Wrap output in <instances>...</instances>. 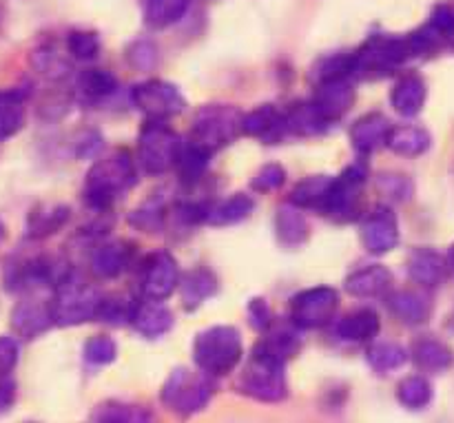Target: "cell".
I'll use <instances>...</instances> for the list:
<instances>
[{"label": "cell", "mask_w": 454, "mask_h": 423, "mask_svg": "<svg viewBox=\"0 0 454 423\" xmlns=\"http://www.w3.org/2000/svg\"><path fill=\"white\" fill-rule=\"evenodd\" d=\"M284 366H286L284 359L270 353L264 344H257L255 353L251 355L239 377V388L257 402H282L286 397Z\"/></svg>", "instance_id": "cell-3"}, {"label": "cell", "mask_w": 454, "mask_h": 423, "mask_svg": "<svg viewBox=\"0 0 454 423\" xmlns=\"http://www.w3.org/2000/svg\"><path fill=\"white\" fill-rule=\"evenodd\" d=\"M377 333H380V317L368 309L355 310L337 324V335L346 341H355V344L372 340Z\"/></svg>", "instance_id": "cell-24"}, {"label": "cell", "mask_w": 454, "mask_h": 423, "mask_svg": "<svg viewBox=\"0 0 454 423\" xmlns=\"http://www.w3.org/2000/svg\"><path fill=\"white\" fill-rule=\"evenodd\" d=\"M177 282H180L177 262L168 253H155L146 260L145 275H142V293L146 300H167L176 291Z\"/></svg>", "instance_id": "cell-12"}, {"label": "cell", "mask_w": 454, "mask_h": 423, "mask_svg": "<svg viewBox=\"0 0 454 423\" xmlns=\"http://www.w3.org/2000/svg\"><path fill=\"white\" fill-rule=\"evenodd\" d=\"M337 309H340V295L335 288L317 286L293 297L291 317L297 328L313 331V328L326 326L335 317Z\"/></svg>", "instance_id": "cell-10"}, {"label": "cell", "mask_w": 454, "mask_h": 423, "mask_svg": "<svg viewBox=\"0 0 454 423\" xmlns=\"http://www.w3.org/2000/svg\"><path fill=\"white\" fill-rule=\"evenodd\" d=\"M53 322L51 302L40 300V297H31V300L20 302L16 310L12 313V324L16 328L18 335L22 337H35L49 328Z\"/></svg>", "instance_id": "cell-15"}, {"label": "cell", "mask_w": 454, "mask_h": 423, "mask_svg": "<svg viewBox=\"0 0 454 423\" xmlns=\"http://www.w3.org/2000/svg\"><path fill=\"white\" fill-rule=\"evenodd\" d=\"M0 238H3V229H0Z\"/></svg>", "instance_id": "cell-47"}, {"label": "cell", "mask_w": 454, "mask_h": 423, "mask_svg": "<svg viewBox=\"0 0 454 423\" xmlns=\"http://www.w3.org/2000/svg\"><path fill=\"white\" fill-rule=\"evenodd\" d=\"M386 145L399 155H421L430 146V136L419 127H395L390 129Z\"/></svg>", "instance_id": "cell-28"}, {"label": "cell", "mask_w": 454, "mask_h": 423, "mask_svg": "<svg viewBox=\"0 0 454 423\" xmlns=\"http://www.w3.org/2000/svg\"><path fill=\"white\" fill-rule=\"evenodd\" d=\"M115 355H118V349H115V341L111 337H91L84 346V359L89 364H96V366H106V364L114 362Z\"/></svg>", "instance_id": "cell-39"}, {"label": "cell", "mask_w": 454, "mask_h": 423, "mask_svg": "<svg viewBox=\"0 0 454 423\" xmlns=\"http://www.w3.org/2000/svg\"><path fill=\"white\" fill-rule=\"evenodd\" d=\"M25 124V96L20 91H0V140L16 136Z\"/></svg>", "instance_id": "cell-27"}, {"label": "cell", "mask_w": 454, "mask_h": 423, "mask_svg": "<svg viewBox=\"0 0 454 423\" xmlns=\"http://www.w3.org/2000/svg\"><path fill=\"white\" fill-rule=\"evenodd\" d=\"M242 337L233 326H213L193 344L195 364L207 375H226L242 362Z\"/></svg>", "instance_id": "cell-2"}, {"label": "cell", "mask_w": 454, "mask_h": 423, "mask_svg": "<svg viewBox=\"0 0 454 423\" xmlns=\"http://www.w3.org/2000/svg\"><path fill=\"white\" fill-rule=\"evenodd\" d=\"M362 242L372 255L393 251L399 242L397 217L388 207H377L362 224Z\"/></svg>", "instance_id": "cell-13"}, {"label": "cell", "mask_w": 454, "mask_h": 423, "mask_svg": "<svg viewBox=\"0 0 454 423\" xmlns=\"http://www.w3.org/2000/svg\"><path fill=\"white\" fill-rule=\"evenodd\" d=\"M452 264H454V248H452Z\"/></svg>", "instance_id": "cell-46"}, {"label": "cell", "mask_w": 454, "mask_h": 423, "mask_svg": "<svg viewBox=\"0 0 454 423\" xmlns=\"http://www.w3.org/2000/svg\"><path fill=\"white\" fill-rule=\"evenodd\" d=\"M102 297L91 286H84L74 275H65L58 282L56 300L51 302L53 322L58 326H78L98 317Z\"/></svg>", "instance_id": "cell-5"}, {"label": "cell", "mask_w": 454, "mask_h": 423, "mask_svg": "<svg viewBox=\"0 0 454 423\" xmlns=\"http://www.w3.org/2000/svg\"><path fill=\"white\" fill-rule=\"evenodd\" d=\"M408 273L415 279L417 284H424V286H437L443 279L446 273V262L442 255H437L434 251L428 248H419L411 255L408 262Z\"/></svg>", "instance_id": "cell-22"}, {"label": "cell", "mask_w": 454, "mask_h": 423, "mask_svg": "<svg viewBox=\"0 0 454 423\" xmlns=\"http://www.w3.org/2000/svg\"><path fill=\"white\" fill-rule=\"evenodd\" d=\"M430 399V386L428 381L421 377H411V380L399 384V402L408 408H421L426 406Z\"/></svg>", "instance_id": "cell-38"}, {"label": "cell", "mask_w": 454, "mask_h": 423, "mask_svg": "<svg viewBox=\"0 0 454 423\" xmlns=\"http://www.w3.org/2000/svg\"><path fill=\"white\" fill-rule=\"evenodd\" d=\"M18 362V344L9 337H0V375L12 371Z\"/></svg>", "instance_id": "cell-44"}, {"label": "cell", "mask_w": 454, "mask_h": 423, "mask_svg": "<svg viewBox=\"0 0 454 423\" xmlns=\"http://www.w3.org/2000/svg\"><path fill=\"white\" fill-rule=\"evenodd\" d=\"M242 133V114L231 105H204L195 114L191 127V142L215 153L222 146L231 145Z\"/></svg>", "instance_id": "cell-4"}, {"label": "cell", "mask_w": 454, "mask_h": 423, "mask_svg": "<svg viewBox=\"0 0 454 423\" xmlns=\"http://www.w3.org/2000/svg\"><path fill=\"white\" fill-rule=\"evenodd\" d=\"M428 27L439 40L452 35L454 34V7H450V4H442V7H437V12H434L433 20H430Z\"/></svg>", "instance_id": "cell-42"}, {"label": "cell", "mask_w": 454, "mask_h": 423, "mask_svg": "<svg viewBox=\"0 0 454 423\" xmlns=\"http://www.w3.org/2000/svg\"><path fill=\"white\" fill-rule=\"evenodd\" d=\"M248 319L255 331H266L270 326V309L266 300H253L248 304Z\"/></svg>", "instance_id": "cell-43"}, {"label": "cell", "mask_w": 454, "mask_h": 423, "mask_svg": "<svg viewBox=\"0 0 454 423\" xmlns=\"http://www.w3.org/2000/svg\"><path fill=\"white\" fill-rule=\"evenodd\" d=\"M129 257H131V251H129L124 244L114 242V244H105V247L98 248L91 257V270L96 278L102 279H111L118 278L129 264Z\"/></svg>", "instance_id": "cell-23"}, {"label": "cell", "mask_w": 454, "mask_h": 423, "mask_svg": "<svg viewBox=\"0 0 454 423\" xmlns=\"http://www.w3.org/2000/svg\"><path fill=\"white\" fill-rule=\"evenodd\" d=\"M211 395L213 384L207 372H191L186 368H177L164 384L162 402L177 415L189 417L202 411Z\"/></svg>", "instance_id": "cell-7"}, {"label": "cell", "mask_w": 454, "mask_h": 423, "mask_svg": "<svg viewBox=\"0 0 454 423\" xmlns=\"http://www.w3.org/2000/svg\"><path fill=\"white\" fill-rule=\"evenodd\" d=\"M403 362H406V353L397 344H375L368 350V364L377 372H390L403 366Z\"/></svg>", "instance_id": "cell-35"}, {"label": "cell", "mask_w": 454, "mask_h": 423, "mask_svg": "<svg viewBox=\"0 0 454 423\" xmlns=\"http://www.w3.org/2000/svg\"><path fill=\"white\" fill-rule=\"evenodd\" d=\"M390 284H393V275L388 269L375 264L359 269L346 279V291L353 297H380L388 293Z\"/></svg>", "instance_id": "cell-18"}, {"label": "cell", "mask_w": 454, "mask_h": 423, "mask_svg": "<svg viewBox=\"0 0 454 423\" xmlns=\"http://www.w3.org/2000/svg\"><path fill=\"white\" fill-rule=\"evenodd\" d=\"M191 0H142V16L153 29H164L180 20Z\"/></svg>", "instance_id": "cell-25"}, {"label": "cell", "mask_w": 454, "mask_h": 423, "mask_svg": "<svg viewBox=\"0 0 454 423\" xmlns=\"http://www.w3.org/2000/svg\"><path fill=\"white\" fill-rule=\"evenodd\" d=\"M284 180H286L284 167H279V164H266V167H262L260 171H257V176L253 177V189L266 193V191L279 189V186L284 184Z\"/></svg>", "instance_id": "cell-40"}, {"label": "cell", "mask_w": 454, "mask_h": 423, "mask_svg": "<svg viewBox=\"0 0 454 423\" xmlns=\"http://www.w3.org/2000/svg\"><path fill=\"white\" fill-rule=\"evenodd\" d=\"M333 177L328 176H310L301 180L300 184L293 189L291 204L297 208H322L324 200H326L328 191H331Z\"/></svg>", "instance_id": "cell-29"}, {"label": "cell", "mask_w": 454, "mask_h": 423, "mask_svg": "<svg viewBox=\"0 0 454 423\" xmlns=\"http://www.w3.org/2000/svg\"><path fill=\"white\" fill-rule=\"evenodd\" d=\"M355 102V89L350 84L348 78H331L322 80L317 84V91L315 98L310 100L313 109L317 111L319 118L326 124L337 122L340 118H344L346 111L353 106Z\"/></svg>", "instance_id": "cell-11"}, {"label": "cell", "mask_w": 454, "mask_h": 423, "mask_svg": "<svg viewBox=\"0 0 454 423\" xmlns=\"http://www.w3.org/2000/svg\"><path fill=\"white\" fill-rule=\"evenodd\" d=\"M388 306L390 310H393V313L406 324L424 322L430 313L428 302H426L419 293H412V291L395 293V295L388 300Z\"/></svg>", "instance_id": "cell-30"}, {"label": "cell", "mask_w": 454, "mask_h": 423, "mask_svg": "<svg viewBox=\"0 0 454 423\" xmlns=\"http://www.w3.org/2000/svg\"><path fill=\"white\" fill-rule=\"evenodd\" d=\"M67 47H69L71 56L78 60H93L100 51V40L91 31H71L67 38Z\"/></svg>", "instance_id": "cell-37"}, {"label": "cell", "mask_w": 454, "mask_h": 423, "mask_svg": "<svg viewBox=\"0 0 454 423\" xmlns=\"http://www.w3.org/2000/svg\"><path fill=\"white\" fill-rule=\"evenodd\" d=\"M217 291V279L211 270L207 269H195L182 282V300L189 310L198 309L202 302H207L208 297L215 295Z\"/></svg>", "instance_id": "cell-26"}, {"label": "cell", "mask_w": 454, "mask_h": 423, "mask_svg": "<svg viewBox=\"0 0 454 423\" xmlns=\"http://www.w3.org/2000/svg\"><path fill=\"white\" fill-rule=\"evenodd\" d=\"M131 324L140 335L155 340V337L164 335L171 331L173 326V315L162 302L158 300H145L140 304L133 306Z\"/></svg>", "instance_id": "cell-16"}, {"label": "cell", "mask_w": 454, "mask_h": 423, "mask_svg": "<svg viewBox=\"0 0 454 423\" xmlns=\"http://www.w3.org/2000/svg\"><path fill=\"white\" fill-rule=\"evenodd\" d=\"M328 124L313 109V105H297L286 114V129L297 136H319Z\"/></svg>", "instance_id": "cell-32"}, {"label": "cell", "mask_w": 454, "mask_h": 423, "mask_svg": "<svg viewBox=\"0 0 454 423\" xmlns=\"http://www.w3.org/2000/svg\"><path fill=\"white\" fill-rule=\"evenodd\" d=\"M182 142L164 122L151 120L137 140V162L149 176H162L171 171L180 158Z\"/></svg>", "instance_id": "cell-6"}, {"label": "cell", "mask_w": 454, "mask_h": 423, "mask_svg": "<svg viewBox=\"0 0 454 423\" xmlns=\"http://www.w3.org/2000/svg\"><path fill=\"white\" fill-rule=\"evenodd\" d=\"M395 111L406 118H412L421 111L426 102V84L419 75H406V78L399 80L393 89V96H390Z\"/></svg>", "instance_id": "cell-21"}, {"label": "cell", "mask_w": 454, "mask_h": 423, "mask_svg": "<svg viewBox=\"0 0 454 423\" xmlns=\"http://www.w3.org/2000/svg\"><path fill=\"white\" fill-rule=\"evenodd\" d=\"M253 208H255V202H253L251 195L235 193L229 200H224V202H217L213 207H208L207 213H204V220L213 226L238 224V222L247 220L251 215Z\"/></svg>", "instance_id": "cell-20"}, {"label": "cell", "mask_w": 454, "mask_h": 423, "mask_svg": "<svg viewBox=\"0 0 454 423\" xmlns=\"http://www.w3.org/2000/svg\"><path fill=\"white\" fill-rule=\"evenodd\" d=\"M415 359L419 366L430 368V371H439V368L450 364V353H448L446 346L439 344V341L426 340L415 346Z\"/></svg>", "instance_id": "cell-36"}, {"label": "cell", "mask_w": 454, "mask_h": 423, "mask_svg": "<svg viewBox=\"0 0 454 423\" xmlns=\"http://www.w3.org/2000/svg\"><path fill=\"white\" fill-rule=\"evenodd\" d=\"M377 189L393 200H408L412 193V184L408 182V177L406 176H393V173H388V176H381L380 180H377Z\"/></svg>", "instance_id": "cell-41"}, {"label": "cell", "mask_w": 454, "mask_h": 423, "mask_svg": "<svg viewBox=\"0 0 454 423\" xmlns=\"http://www.w3.org/2000/svg\"><path fill=\"white\" fill-rule=\"evenodd\" d=\"M133 105L149 115V120L167 122L173 115L182 114L186 106L180 89L164 80H149V82L136 84L131 91Z\"/></svg>", "instance_id": "cell-9"}, {"label": "cell", "mask_w": 454, "mask_h": 423, "mask_svg": "<svg viewBox=\"0 0 454 423\" xmlns=\"http://www.w3.org/2000/svg\"><path fill=\"white\" fill-rule=\"evenodd\" d=\"M366 167L362 162L346 168L340 177H333L331 191L324 200L319 211L337 222H348L359 215V202H362V186L366 182Z\"/></svg>", "instance_id": "cell-8"}, {"label": "cell", "mask_w": 454, "mask_h": 423, "mask_svg": "<svg viewBox=\"0 0 454 423\" xmlns=\"http://www.w3.org/2000/svg\"><path fill=\"white\" fill-rule=\"evenodd\" d=\"M136 184V164L127 151L98 160L84 180V198L93 208H109Z\"/></svg>", "instance_id": "cell-1"}, {"label": "cell", "mask_w": 454, "mask_h": 423, "mask_svg": "<svg viewBox=\"0 0 454 423\" xmlns=\"http://www.w3.org/2000/svg\"><path fill=\"white\" fill-rule=\"evenodd\" d=\"M390 122L386 115L381 114H368L359 118L350 129V142L359 153H371V151L380 149L386 145V137L390 133Z\"/></svg>", "instance_id": "cell-17"}, {"label": "cell", "mask_w": 454, "mask_h": 423, "mask_svg": "<svg viewBox=\"0 0 454 423\" xmlns=\"http://www.w3.org/2000/svg\"><path fill=\"white\" fill-rule=\"evenodd\" d=\"M12 399H13V386L12 384L0 386V411H7Z\"/></svg>", "instance_id": "cell-45"}, {"label": "cell", "mask_w": 454, "mask_h": 423, "mask_svg": "<svg viewBox=\"0 0 454 423\" xmlns=\"http://www.w3.org/2000/svg\"><path fill=\"white\" fill-rule=\"evenodd\" d=\"M275 231H278V239L288 248H297L309 239V222H306L301 208L286 204L278 211L275 217Z\"/></svg>", "instance_id": "cell-19"}, {"label": "cell", "mask_w": 454, "mask_h": 423, "mask_svg": "<svg viewBox=\"0 0 454 423\" xmlns=\"http://www.w3.org/2000/svg\"><path fill=\"white\" fill-rule=\"evenodd\" d=\"M96 423H153L149 411L129 403H105L98 408Z\"/></svg>", "instance_id": "cell-33"}, {"label": "cell", "mask_w": 454, "mask_h": 423, "mask_svg": "<svg viewBox=\"0 0 454 423\" xmlns=\"http://www.w3.org/2000/svg\"><path fill=\"white\" fill-rule=\"evenodd\" d=\"M78 89L87 100H100V98L111 96L118 89V80L105 69H87L80 74Z\"/></svg>", "instance_id": "cell-31"}, {"label": "cell", "mask_w": 454, "mask_h": 423, "mask_svg": "<svg viewBox=\"0 0 454 423\" xmlns=\"http://www.w3.org/2000/svg\"><path fill=\"white\" fill-rule=\"evenodd\" d=\"M286 114L273 105H262L253 109L251 114L242 115V133L251 137H260L262 142H273L282 140L286 133Z\"/></svg>", "instance_id": "cell-14"}, {"label": "cell", "mask_w": 454, "mask_h": 423, "mask_svg": "<svg viewBox=\"0 0 454 423\" xmlns=\"http://www.w3.org/2000/svg\"><path fill=\"white\" fill-rule=\"evenodd\" d=\"M69 220V208L67 207H51L44 213H34L29 217V235L31 238H47L60 229Z\"/></svg>", "instance_id": "cell-34"}]
</instances>
